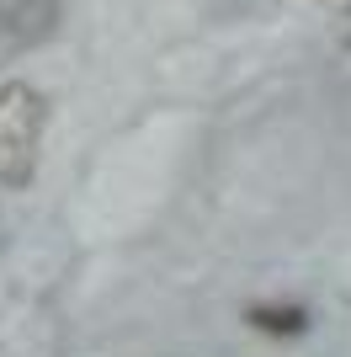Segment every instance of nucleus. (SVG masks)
Returning <instances> with one entry per match:
<instances>
[{
    "label": "nucleus",
    "instance_id": "f257e3e1",
    "mask_svg": "<svg viewBox=\"0 0 351 357\" xmlns=\"http://www.w3.org/2000/svg\"><path fill=\"white\" fill-rule=\"evenodd\" d=\"M43 134H48L43 91H32L27 80H6V86H0V187L22 192V187L38 176Z\"/></svg>",
    "mask_w": 351,
    "mask_h": 357
},
{
    "label": "nucleus",
    "instance_id": "7ed1b4c3",
    "mask_svg": "<svg viewBox=\"0 0 351 357\" xmlns=\"http://www.w3.org/2000/svg\"><path fill=\"white\" fill-rule=\"evenodd\" d=\"M250 320L261 331H304V310H282V314L277 310H256Z\"/></svg>",
    "mask_w": 351,
    "mask_h": 357
},
{
    "label": "nucleus",
    "instance_id": "f03ea898",
    "mask_svg": "<svg viewBox=\"0 0 351 357\" xmlns=\"http://www.w3.org/2000/svg\"><path fill=\"white\" fill-rule=\"evenodd\" d=\"M58 0H0V38L16 48H38L58 32Z\"/></svg>",
    "mask_w": 351,
    "mask_h": 357
}]
</instances>
